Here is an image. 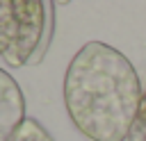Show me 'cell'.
<instances>
[{
    "label": "cell",
    "instance_id": "cell-3",
    "mask_svg": "<svg viewBox=\"0 0 146 141\" xmlns=\"http://www.w3.org/2000/svg\"><path fill=\"white\" fill-rule=\"evenodd\" d=\"M25 123V96L18 82L0 68V141H11Z\"/></svg>",
    "mask_w": 146,
    "mask_h": 141
},
{
    "label": "cell",
    "instance_id": "cell-5",
    "mask_svg": "<svg viewBox=\"0 0 146 141\" xmlns=\"http://www.w3.org/2000/svg\"><path fill=\"white\" fill-rule=\"evenodd\" d=\"M137 121L141 123V130H144V141H146V96H144V105H141V111H139Z\"/></svg>",
    "mask_w": 146,
    "mask_h": 141
},
{
    "label": "cell",
    "instance_id": "cell-2",
    "mask_svg": "<svg viewBox=\"0 0 146 141\" xmlns=\"http://www.w3.org/2000/svg\"><path fill=\"white\" fill-rule=\"evenodd\" d=\"M55 5L43 0H0V57L7 66L25 68L43 59L46 30Z\"/></svg>",
    "mask_w": 146,
    "mask_h": 141
},
{
    "label": "cell",
    "instance_id": "cell-1",
    "mask_svg": "<svg viewBox=\"0 0 146 141\" xmlns=\"http://www.w3.org/2000/svg\"><path fill=\"white\" fill-rule=\"evenodd\" d=\"M144 96L132 61L103 41L84 43L64 73L68 118L91 141H125Z\"/></svg>",
    "mask_w": 146,
    "mask_h": 141
},
{
    "label": "cell",
    "instance_id": "cell-4",
    "mask_svg": "<svg viewBox=\"0 0 146 141\" xmlns=\"http://www.w3.org/2000/svg\"><path fill=\"white\" fill-rule=\"evenodd\" d=\"M11 141H52V136L46 132L41 123H36L34 118H25V123L21 125Z\"/></svg>",
    "mask_w": 146,
    "mask_h": 141
}]
</instances>
